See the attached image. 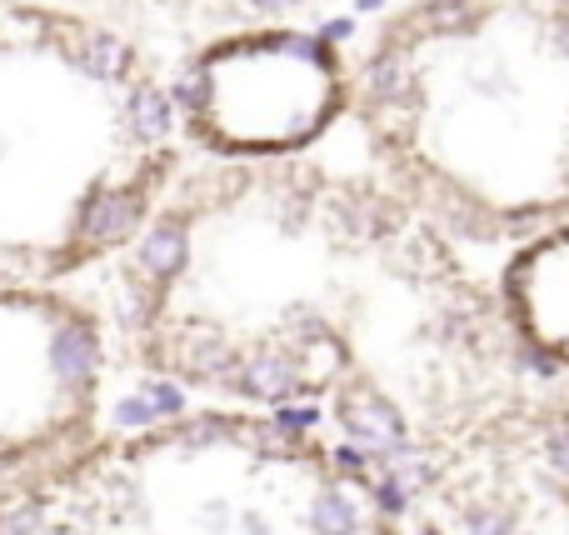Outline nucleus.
I'll return each mask as SVG.
<instances>
[{"label":"nucleus","instance_id":"obj_1","mask_svg":"<svg viewBox=\"0 0 569 535\" xmlns=\"http://www.w3.org/2000/svg\"><path fill=\"white\" fill-rule=\"evenodd\" d=\"M160 176V120L110 50L50 10H0V286H50L96 260Z\"/></svg>","mask_w":569,"mask_h":535},{"label":"nucleus","instance_id":"obj_6","mask_svg":"<svg viewBox=\"0 0 569 535\" xmlns=\"http://www.w3.org/2000/svg\"><path fill=\"white\" fill-rule=\"evenodd\" d=\"M500 296L515 336L545 366H569V220L535 236L505 266Z\"/></svg>","mask_w":569,"mask_h":535},{"label":"nucleus","instance_id":"obj_4","mask_svg":"<svg viewBox=\"0 0 569 535\" xmlns=\"http://www.w3.org/2000/svg\"><path fill=\"white\" fill-rule=\"evenodd\" d=\"M106 336L56 286H0V506L100 436Z\"/></svg>","mask_w":569,"mask_h":535},{"label":"nucleus","instance_id":"obj_2","mask_svg":"<svg viewBox=\"0 0 569 535\" xmlns=\"http://www.w3.org/2000/svg\"><path fill=\"white\" fill-rule=\"evenodd\" d=\"M0 535H380L330 460L250 416L96 440L0 506Z\"/></svg>","mask_w":569,"mask_h":535},{"label":"nucleus","instance_id":"obj_5","mask_svg":"<svg viewBox=\"0 0 569 535\" xmlns=\"http://www.w3.org/2000/svg\"><path fill=\"white\" fill-rule=\"evenodd\" d=\"M345 70L305 30H250L216 40L186 76V120L210 150L240 160L295 156L335 126Z\"/></svg>","mask_w":569,"mask_h":535},{"label":"nucleus","instance_id":"obj_3","mask_svg":"<svg viewBox=\"0 0 569 535\" xmlns=\"http://www.w3.org/2000/svg\"><path fill=\"white\" fill-rule=\"evenodd\" d=\"M410 150L495 216L569 206V10L500 6L425 40L405 80Z\"/></svg>","mask_w":569,"mask_h":535}]
</instances>
